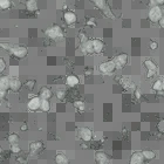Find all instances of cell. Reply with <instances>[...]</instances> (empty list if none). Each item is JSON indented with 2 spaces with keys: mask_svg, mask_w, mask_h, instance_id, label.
Instances as JSON below:
<instances>
[{
  "mask_svg": "<svg viewBox=\"0 0 164 164\" xmlns=\"http://www.w3.org/2000/svg\"><path fill=\"white\" fill-rule=\"evenodd\" d=\"M163 18V10L159 5L152 6L149 8V12H148V19L154 22V24H157L159 21V19Z\"/></svg>",
  "mask_w": 164,
  "mask_h": 164,
  "instance_id": "1",
  "label": "cell"
},
{
  "mask_svg": "<svg viewBox=\"0 0 164 164\" xmlns=\"http://www.w3.org/2000/svg\"><path fill=\"white\" fill-rule=\"evenodd\" d=\"M46 35L52 40H60L63 38V31L60 25L55 24L48 29H46Z\"/></svg>",
  "mask_w": 164,
  "mask_h": 164,
  "instance_id": "2",
  "label": "cell"
},
{
  "mask_svg": "<svg viewBox=\"0 0 164 164\" xmlns=\"http://www.w3.org/2000/svg\"><path fill=\"white\" fill-rule=\"evenodd\" d=\"M99 70L102 74H106V75H109V74H113V73L116 70L115 63L113 60H108V61H104V62H101L99 65Z\"/></svg>",
  "mask_w": 164,
  "mask_h": 164,
  "instance_id": "3",
  "label": "cell"
},
{
  "mask_svg": "<svg viewBox=\"0 0 164 164\" xmlns=\"http://www.w3.org/2000/svg\"><path fill=\"white\" fill-rule=\"evenodd\" d=\"M10 52L12 53L13 56L18 59H24L27 53H28V49L25 46H21V45H15V46H12L10 49Z\"/></svg>",
  "mask_w": 164,
  "mask_h": 164,
  "instance_id": "4",
  "label": "cell"
},
{
  "mask_svg": "<svg viewBox=\"0 0 164 164\" xmlns=\"http://www.w3.org/2000/svg\"><path fill=\"white\" fill-rule=\"evenodd\" d=\"M144 67L147 68V77L148 79H151L152 76H155L158 72V66L150 59H147L144 61Z\"/></svg>",
  "mask_w": 164,
  "mask_h": 164,
  "instance_id": "5",
  "label": "cell"
},
{
  "mask_svg": "<svg viewBox=\"0 0 164 164\" xmlns=\"http://www.w3.org/2000/svg\"><path fill=\"white\" fill-rule=\"evenodd\" d=\"M77 136H79V138H81L83 142H90L93 140V131L92 129H89L87 127H81V128H79V130H77Z\"/></svg>",
  "mask_w": 164,
  "mask_h": 164,
  "instance_id": "6",
  "label": "cell"
},
{
  "mask_svg": "<svg viewBox=\"0 0 164 164\" xmlns=\"http://www.w3.org/2000/svg\"><path fill=\"white\" fill-rule=\"evenodd\" d=\"M128 60H129L128 54L121 53V54H118V55H116L115 59H114L113 61H114V63H115L116 69H122V68L124 67L127 63H128Z\"/></svg>",
  "mask_w": 164,
  "mask_h": 164,
  "instance_id": "7",
  "label": "cell"
},
{
  "mask_svg": "<svg viewBox=\"0 0 164 164\" xmlns=\"http://www.w3.org/2000/svg\"><path fill=\"white\" fill-rule=\"evenodd\" d=\"M95 162L96 164H111L109 156L104 151H97L95 154Z\"/></svg>",
  "mask_w": 164,
  "mask_h": 164,
  "instance_id": "8",
  "label": "cell"
},
{
  "mask_svg": "<svg viewBox=\"0 0 164 164\" xmlns=\"http://www.w3.org/2000/svg\"><path fill=\"white\" fill-rule=\"evenodd\" d=\"M40 102L41 99L39 96H33L32 99H29V101L27 102V108L32 111H36L40 109Z\"/></svg>",
  "mask_w": 164,
  "mask_h": 164,
  "instance_id": "9",
  "label": "cell"
},
{
  "mask_svg": "<svg viewBox=\"0 0 164 164\" xmlns=\"http://www.w3.org/2000/svg\"><path fill=\"white\" fill-rule=\"evenodd\" d=\"M63 20L67 25H74L77 22V15L72 11H67L63 13Z\"/></svg>",
  "mask_w": 164,
  "mask_h": 164,
  "instance_id": "10",
  "label": "cell"
},
{
  "mask_svg": "<svg viewBox=\"0 0 164 164\" xmlns=\"http://www.w3.org/2000/svg\"><path fill=\"white\" fill-rule=\"evenodd\" d=\"M92 42H93V51H94V53L101 54L102 52L104 51L106 45H104V42H103L102 40H100V39H93Z\"/></svg>",
  "mask_w": 164,
  "mask_h": 164,
  "instance_id": "11",
  "label": "cell"
},
{
  "mask_svg": "<svg viewBox=\"0 0 164 164\" xmlns=\"http://www.w3.org/2000/svg\"><path fill=\"white\" fill-rule=\"evenodd\" d=\"M144 159L142 157L141 151H135L134 154H131L130 158H129V164H143Z\"/></svg>",
  "mask_w": 164,
  "mask_h": 164,
  "instance_id": "12",
  "label": "cell"
},
{
  "mask_svg": "<svg viewBox=\"0 0 164 164\" xmlns=\"http://www.w3.org/2000/svg\"><path fill=\"white\" fill-rule=\"evenodd\" d=\"M80 51L82 52V54H93L94 53V51H93L92 40L89 39V40H87L86 42L81 44V46H80Z\"/></svg>",
  "mask_w": 164,
  "mask_h": 164,
  "instance_id": "13",
  "label": "cell"
},
{
  "mask_svg": "<svg viewBox=\"0 0 164 164\" xmlns=\"http://www.w3.org/2000/svg\"><path fill=\"white\" fill-rule=\"evenodd\" d=\"M52 96H53V92L48 87H42L39 92V97L41 100H49Z\"/></svg>",
  "mask_w": 164,
  "mask_h": 164,
  "instance_id": "14",
  "label": "cell"
},
{
  "mask_svg": "<svg viewBox=\"0 0 164 164\" xmlns=\"http://www.w3.org/2000/svg\"><path fill=\"white\" fill-rule=\"evenodd\" d=\"M22 87V82L20 81L19 79H11L10 80V89L12 92H19Z\"/></svg>",
  "mask_w": 164,
  "mask_h": 164,
  "instance_id": "15",
  "label": "cell"
},
{
  "mask_svg": "<svg viewBox=\"0 0 164 164\" xmlns=\"http://www.w3.org/2000/svg\"><path fill=\"white\" fill-rule=\"evenodd\" d=\"M79 83H80V79H79L76 75H68V76L66 77V84H67L68 87L74 88L76 87Z\"/></svg>",
  "mask_w": 164,
  "mask_h": 164,
  "instance_id": "16",
  "label": "cell"
},
{
  "mask_svg": "<svg viewBox=\"0 0 164 164\" xmlns=\"http://www.w3.org/2000/svg\"><path fill=\"white\" fill-rule=\"evenodd\" d=\"M10 80L11 77L8 75H2L0 76V89L1 90H8L10 89Z\"/></svg>",
  "mask_w": 164,
  "mask_h": 164,
  "instance_id": "17",
  "label": "cell"
},
{
  "mask_svg": "<svg viewBox=\"0 0 164 164\" xmlns=\"http://www.w3.org/2000/svg\"><path fill=\"white\" fill-rule=\"evenodd\" d=\"M42 147H44V143L41 141H35V142H31L29 143V150H31L32 155L36 154L39 150L42 149Z\"/></svg>",
  "mask_w": 164,
  "mask_h": 164,
  "instance_id": "18",
  "label": "cell"
},
{
  "mask_svg": "<svg viewBox=\"0 0 164 164\" xmlns=\"http://www.w3.org/2000/svg\"><path fill=\"white\" fill-rule=\"evenodd\" d=\"M141 154H142V157H143L144 161H152V159L156 158V152L154 150H143V151H141Z\"/></svg>",
  "mask_w": 164,
  "mask_h": 164,
  "instance_id": "19",
  "label": "cell"
},
{
  "mask_svg": "<svg viewBox=\"0 0 164 164\" xmlns=\"http://www.w3.org/2000/svg\"><path fill=\"white\" fill-rule=\"evenodd\" d=\"M54 159H55V163L56 164H68L69 163V158H68L65 154H62V152H59V154L55 155Z\"/></svg>",
  "mask_w": 164,
  "mask_h": 164,
  "instance_id": "20",
  "label": "cell"
},
{
  "mask_svg": "<svg viewBox=\"0 0 164 164\" xmlns=\"http://www.w3.org/2000/svg\"><path fill=\"white\" fill-rule=\"evenodd\" d=\"M19 66H17V65L10 66V68H8V76L11 79H18L19 77Z\"/></svg>",
  "mask_w": 164,
  "mask_h": 164,
  "instance_id": "21",
  "label": "cell"
},
{
  "mask_svg": "<svg viewBox=\"0 0 164 164\" xmlns=\"http://www.w3.org/2000/svg\"><path fill=\"white\" fill-rule=\"evenodd\" d=\"M26 8L29 12H36L38 11V2H36V0H27L26 1Z\"/></svg>",
  "mask_w": 164,
  "mask_h": 164,
  "instance_id": "22",
  "label": "cell"
},
{
  "mask_svg": "<svg viewBox=\"0 0 164 164\" xmlns=\"http://www.w3.org/2000/svg\"><path fill=\"white\" fill-rule=\"evenodd\" d=\"M164 89V82L162 79H158L152 83V90L155 92H163Z\"/></svg>",
  "mask_w": 164,
  "mask_h": 164,
  "instance_id": "23",
  "label": "cell"
},
{
  "mask_svg": "<svg viewBox=\"0 0 164 164\" xmlns=\"http://www.w3.org/2000/svg\"><path fill=\"white\" fill-rule=\"evenodd\" d=\"M39 110L44 111V113H48L51 110V102H49V100H41Z\"/></svg>",
  "mask_w": 164,
  "mask_h": 164,
  "instance_id": "24",
  "label": "cell"
},
{
  "mask_svg": "<svg viewBox=\"0 0 164 164\" xmlns=\"http://www.w3.org/2000/svg\"><path fill=\"white\" fill-rule=\"evenodd\" d=\"M7 141H8V143H10L11 145L18 144V142H19V135H18V134H15V133H13V134L8 135Z\"/></svg>",
  "mask_w": 164,
  "mask_h": 164,
  "instance_id": "25",
  "label": "cell"
},
{
  "mask_svg": "<svg viewBox=\"0 0 164 164\" xmlns=\"http://www.w3.org/2000/svg\"><path fill=\"white\" fill-rule=\"evenodd\" d=\"M102 13L106 15L107 18H109V19L111 20H115V15H114V13H113V11L110 10L109 6H106V7L102 10Z\"/></svg>",
  "mask_w": 164,
  "mask_h": 164,
  "instance_id": "26",
  "label": "cell"
},
{
  "mask_svg": "<svg viewBox=\"0 0 164 164\" xmlns=\"http://www.w3.org/2000/svg\"><path fill=\"white\" fill-rule=\"evenodd\" d=\"M93 2H94V5L96 6L99 10H103L106 6H108L107 4V0H93Z\"/></svg>",
  "mask_w": 164,
  "mask_h": 164,
  "instance_id": "27",
  "label": "cell"
},
{
  "mask_svg": "<svg viewBox=\"0 0 164 164\" xmlns=\"http://www.w3.org/2000/svg\"><path fill=\"white\" fill-rule=\"evenodd\" d=\"M73 106L76 108L77 110H84L86 109V103L83 101H81V100H79V101H75L74 103H73Z\"/></svg>",
  "mask_w": 164,
  "mask_h": 164,
  "instance_id": "28",
  "label": "cell"
},
{
  "mask_svg": "<svg viewBox=\"0 0 164 164\" xmlns=\"http://www.w3.org/2000/svg\"><path fill=\"white\" fill-rule=\"evenodd\" d=\"M11 7V1L10 0H0V8L2 10H7Z\"/></svg>",
  "mask_w": 164,
  "mask_h": 164,
  "instance_id": "29",
  "label": "cell"
},
{
  "mask_svg": "<svg viewBox=\"0 0 164 164\" xmlns=\"http://www.w3.org/2000/svg\"><path fill=\"white\" fill-rule=\"evenodd\" d=\"M25 86H26V88H27L28 90H32V89L35 87V80H33V79L27 80V81H26V83H25Z\"/></svg>",
  "mask_w": 164,
  "mask_h": 164,
  "instance_id": "30",
  "label": "cell"
},
{
  "mask_svg": "<svg viewBox=\"0 0 164 164\" xmlns=\"http://www.w3.org/2000/svg\"><path fill=\"white\" fill-rule=\"evenodd\" d=\"M79 40H80L81 44H83V42H86L87 40H89V38H88V35L84 33V32H80V33H79Z\"/></svg>",
  "mask_w": 164,
  "mask_h": 164,
  "instance_id": "31",
  "label": "cell"
},
{
  "mask_svg": "<svg viewBox=\"0 0 164 164\" xmlns=\"http://www.w3.org/2000/svg\"><path fill=\"white\" fill-rule=\"evenodd\" d=\"M55 95L58 97L59 100H65V97H66V92L63 90V89H59L58 92L55 93Z\"/></svg>",
  "mask_w": 164,
  "mask_h": 164,
  "instance_id": "32",
  "label": "cell"
},
{
  "mask_svg": "<svg viewBox=\"0 0 164 164\" xmlns=\"http://www.w3.org/2000/svg\"><path fill=\"white\" fill-rule=\"evenodd\" d=\"M11 151L15 155H19L21 152V148H20L18 144H14V145H11Z\"/></svg>",
  "mask_w": 164,
  "mask_h": 164,
  "instance_id": "33",
  "label": "cell"
},
{
  "mask_svg": "<svg viewBox=\"0 0 164 164\" xmlns=\"http://www.w3.org/2000/svg\"><path fill=\"white\" fill-rule=\"evenodd\" d=\"M123 86H124L126 89H133V88H135V84L131 81H129V80H126V81L123 82Z\"/></svg>",
  "mask_w": 164,
  "mask_h": 164,
  "instance_id": "34",
  "label": "cell"
},
{
  "mask_svg": "<svg viewBox=\"0 0 164 164\" xmlns=\"http://www.w3.org/2000/svg\"><path fill=\"white\" fill-rule=\"evenodd\" d=\"M157 130H158L161 134H163L164 133V120H161L158 122V124H157Z\"/></svg>",
  "mask_w": 164,
  "mask_h": 164,
  "instance_id": "35",
  "label": "cell"
},
{
  "mask_svg": "<svg viewBox=\"0 0 164 164\" xmlns=\"http://www.w3.org/2000/svg\"><path fill=\"white\" fill-rule=\"evenodd\" d=\"M6 69V61L2 58H0V73L5 72Z\"/></svg>",
  "mask_w": 164,
  "mask_h": 164,
  "instance_id": "36",
  "label": "cell"
},
{
  "mask_svg": "<svg viewBox=\"0 0 164 164\" xmlns=\"http://www.w3.org/2000/svg\"><path fill=\"white\" fill-rule=\"evenodd\" d=\"M11 47H12V46H11L10 44H6V42H0V48L5 49V51H10Z\"/></svg>",
  "mask_w": 164,
  "mask_h": 164,
  "instance_id": "37",
  "label": "cell"
},
{
  "mask_svg": "<svg viewBox=\"0 0 164 164\" xmlns=\"http://www.w3.org/2000/svg\"><path fill=\"white\" fill-rule=\"evenodd\" d=\"M149 48L151 49V51H156V49L158 48V44H157L156 41H151V42H150Z\"/></svg>",
  "mask_w": 164,
  "mask_h": 164,
  "instance_id": "38",
  "label": "cell"
},
{
  "mask_svg": "<svg viewBox=\"0 0 164 164\" xmlns=\"http://www.w3.org/2000/svg\"><path fill=\"white\" fill-rule=\"evenodd\" d=\"M87 25H88V26H93V27H95V26H96L95 19H94V18H92V19H88L87 20Z\"/></svg>",
  "mask_w": 164,
  "mask_h": 164,
  "instance_id": "39",
  "label": "cell"
},
{
  "mask_svg": "<svg viewBox=\"0 0 164 164\" xmlns=\"http://www.w3.org/2000/svg\"><path fill=\"white\" fill-rule=\"evenodd\" d=\"M102 137V133H93V140H101Z\"/></svg>",
  "mask_w": 164,
  "mask_h": 164,
  "instance_id": "40",
  "label": "cell"
},
{
  "mask_svg": "<svg viewBox=\"0 0 164 164\" xmlns=\"http://www.w3.org/2000/svg\"><path fill=\"white\" fill-rule=\"evenodd\" d=\"M135 97L137 100H140L141 97H142V92H141L140 89H135Z\"/></svg>",
  "mask_w": 164,
  "mask_h": 164,
  "instance_id": "41",
  "label": "cell"
},
{
  "mask_svg": "<svg viewBox=\"0 0 164 164\" xmlns=\"http://www.w3.org/2000/svg\"><path fill=\"white\" fill-rule=\"evenodd\" d=\"M6 90H1V89H0V100H2V99H4V97L6 96Z\"/></svg>",
  "mask_w": 164,
  "mask_h": 164,
  "instance_id": "42",
  "label": "cell"
},
{
  "mask_svg": "<svg viewBox=\"0 0 164 164\" xmlns=\"http://www.w3.org/2000/svg\"><path fill=\"white\" fill-rule=\"evenodd\" d=\"M17 161H18V162H21V164H27V161H25L22 157H18Z\"/></svg>",
  "mask_w": 164,
  "mask_h": 164,
  "instance_id": "43",
  "label": "cell"
},
{
  "mask_svg": "<svg viewBox=\"0 0 164 164\" xmlns=\"http://www.w3.org/2000/svg\"><path fill=\"white\" fill-rule=\"evenodd\" d=\"M158 24H159V26H161V28H164V19L163 18H162V19H159Z\"/></svg>",
  "mask_w": 164,
  "mask_h": 164,
  "instance_id": "44",
  "label": "cell"
},
{
  "mask_svg": "<svg viewBox=\"0 0 164 164\" xmlns=\"http://www.w3.org/2000/svg\"><path fill=\"white\" fill-rule=\"evenodd\" d=\"M20 129H21L22 131H25V130H27V129H28V127L26 126V124H22V126L20 127Z\"/></svg>",
  "mask_w": 164,
  "mask_h": 164,
  "instance_id": "45",
  "label": "cell"
},
{
  "mask_svg": "<svg viewBox=\"0 0 164 164\" xmlns=\"http://www.w3.org/2000/svg\"><path fill=\"white\" fill-rule=\"evenodd\" d=\"M150 7H152V6H156L157 5V4H156V1H155V0H150Z\"/></svg>",
  "mask_w": 164,
  "mask_h": 164,
  "instance_id": "46",
  "label": "cell"
},
{
  "mask_svg": "<svg viewBox=\"0 0 164 164\" xmlns=\"http://www.w3.org/2000/svg\"><path fill=\"white\" fill-rule=\"evenodd\" d=\"M155 1H156V4H157V5H163V2H164V0H155Z\"/></svg>",
  "mask_w": 164,
  "mask_h": 164,
  "instance_id": "47",
  "label": "cell"
},
{
  "mask_svg": "<svg viewBox=\"0 0 164 164\" xmlns=\"http://www.w3.org/2000/svg\"><path fill=\"white\" fill-rule=\"evenodd\" d=\"M2 154V148H1V147H0V155Z\"/></svg>",
  "mask_w": 164,
  "mask_h": 164,
  "instance_id": "48",
  "label": "cell"
}]
</instances>
